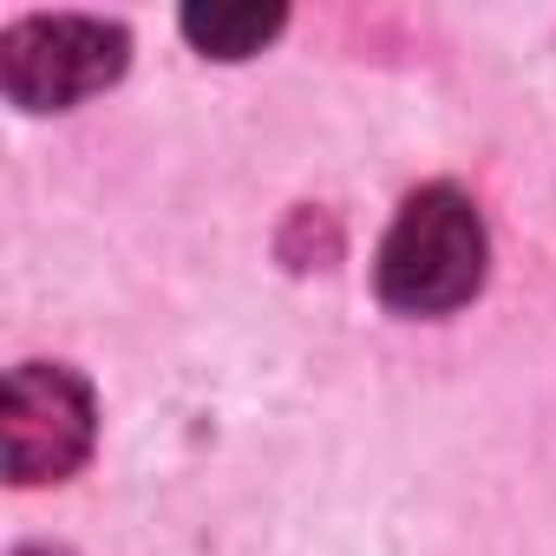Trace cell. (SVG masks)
<instances>
[{
  "instance_id": "6da1fadb",
  "label": "cell",
  "mask_w": 556,
  "mask_h": 556,
  "mask_svg": "<svg viewBox=\"0 0 556 556\" xmlns=\"http://www.w3.org/2000/svg\"><path fill=\"white\" fill-rule=\"evenodd\" d=\"M380 302L400 315H452L484 282V223L465 190L426 184L406 197L380 242Z\"/></svg>"
},
{
  "instance_id": "7a4b0ae2",
  "label": "cell",
  "mask_w": 556,
  "mask_h": 556,
  "mask_svg": "<svg viewBox=\"0 0 556 556\" xmlns=\"http://www.w3.org/2000/svg\"><path fill=\"white\" fill-rule=\"evenodd\" d=\"M131 60L125 27L92 14H34L0 40V86L21 112H66L105 92Z\"/></svg>"
},
{
  "instance_id": "3957f363",
  "label": "cell",
  "mask_w": 556,
  "mask_h": 556,
  "mask_svg": "<svg viewBox=\"0 0 556 556\" xmlns=\"http://www.w3.org/2000/svg\"><path fill=\"white\" fill-rule=\"evenodd\" d=\"M0 439H8V478L47 484L86 465L92 452V393L66 367H14L8 400H0Z\"/></svg>"
},
{
  "instance_id": "277c9868",
  "label": "cell",
  "mask_w": 556,
  "mask_h": 556,
  "mask_svg": "<svg viewBox=\"0 0 556 556\" xmlns=\"http://www.w3.org/2000/svg\"><path fill=\"white\" fill-rule=\"evenodd\" d=\"M282 8H184V34L197 53L210 60H249L262 53V40L282 34Z\"/></svg>"
}]
</instances>
